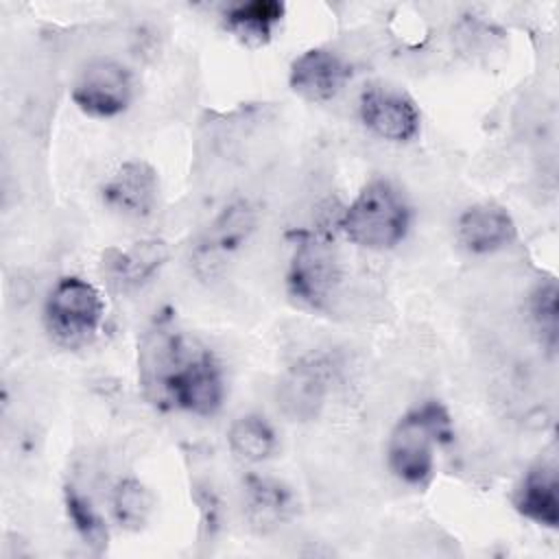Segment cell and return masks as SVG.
<instances>
[{
  "instance_id": "17",
  "label": "cell",
  "mask_w": 559,
  "mask_h": 559,
  "mask_svg": "<svg viewBox=\"0 0 559 559\" xmlns=\"http://www.w3.org/2000/svg\"><path fill=\"white\" fill-rule=\"evenodd\" d=\"M155 507V493L135 476L120 478L111 491V515L122 531H142L153 518Z\"/></svg>"
},
{
  "instance_id": "11",
  "label": "cell",
  "mask_w": 559,
  "mask_h": 559,
  "mask_svg": "<svg viewBox=\"0 0 559 559\" xmlns=\"http://www.w3.org/2000/svg\"><path fill=\"white\" fill-rule=\"evenodd\" d=\"M456 238L461 247L474 255L502 251L518 238V227L507 207L483 201L461 212L456 221Z\"/></svg>"
},
{
  "instance_id": "8",
  "label": "cell",
  "mask_w": 559,
  "mask_h": 559,
  "mask_svg": "<svg viewBox=\"0 0 559 559\" xmlns=\"http://www.w3.org/2000/svg\"><path fill=\"white\" fill-rule=\"evenodd\" d=\"M360 122L386 142H411L419 133L421 114L417 103L402 90L369 85L358 98Z\"/></svg>"
},
{
  "instance_id": "20",
  "label": "cell",
  "mask_w": 559,
  "mask_h": 559,
  "mask_svg": "<svg viewBox=\"0 0 559 559\" xmlns=\"http://www.w3.org/2000/svg\"><path fill=\"white\" fill-rule=\"evenodd\" d=\"M528 312L542 343L552 352L557 345V284L552 280L535 286L528 299Z\"/></svg>"
},
{
  "instance_id": "13",
  "label": "cell",
  "mask_w": 559,
  "mask_h": 559,
  "mask_svg": "<svg viewBox=\"0 0 559 559\" xmlns=\"http://www.w3.org/2000/svg\"><path fill=\"white\" fill-rule=\"evenodd\" d=\"M168 260V247L162 240H140L129 249H109L103 258L105 273L122 288H138L155 277Z\"/></svg>"
},
{
  "instance_id": "5",
  "label": "cell",
  "mask_w": 559,
  "mask_h": 559,
  "mask_svg": "<svg viewBox=\"0 0 559 559\" xmlns=\"http://www.w3.org/2000/svg\"><path fill=\"white\" fill-rule=\"evenodd\" d=\"M183 352L164 382V397L197 417H212L223 408L227 384L221 362L207 349Z\"/></svg>"
},
{
  "instance_id": "9",
  "label": "cell",
  "mask_w": 559,
  "mask_h": 559,
  "mask_svg": "<svg viewBox=\"0 0 559 559\" xmlns=\"http://www.w3.org/2000/svg\"><path fill=\"white\" fill-rule=\"evenodd\" d=\"M103 203L118 216L148 218L159 201V175L144 159L120 164L100 188Z\"/></svg>"
},
{
  "instance_id": "1",
  "label": "cell",
  "mask_w": 559,
  "mask_h": 559,
  "mask_svg": "<svg viewBox=\"0 0 559 559\" xmlns=\"http://www.w3.org/2000/svg\"><path fill=\"white\" fill-rule=\"evenodd\" d=\"M452 439L454 426L445 404L424 400L395 421L386 443L389 469L404 485L426 487L435 474L437 448Z\"/></svg>"
},
{
  "instance_id": "10",
  "label": "cell",
  "mask_w": 559,
  "mask_h": 559,
  "mask_svg": "<svg viewBox=\"0 0 559 559\" xmlns=\"http://www.w3.org/2000/svg\"><path fill=\"white\" fill-rule=\"evenodd\" d=\"M349 79V63L338 52L323 46L304 50L288 68L290 90L310 103H328L336 98Z\"/></svg>"
},
{
  "instance_id": "4",
  "label": "cell",
  "mask_w": 559,
  "mask_h": 559,
  "mask_svg": "<svg viewBox=\"0 0 559 559\" xmlns=\"http://www.w3.org/2000/svg\"><path fill=\"white\" fill-rule=\"evenodd\" d=\"M341 286V260L334 245L317 234H304L286 271L288 295L310 310H325Z\"/></svg>"
},
{
  "instance_id": "12",
  "label": "cell",
  "mask_w": 559,
  "mask_h": 559,
  "mask_svg": "<svg viewBox=\"0 0 559 559\" xmlns=\"http://www.w3.org/2000/svg\"><path fill=\"white\" fill-rule=\"evenodd\" d=\"M513 507L537 526H559V476L555 463H537L522 476L513 493Z\"/></svg>"
},
{
  "instance_id": "2",
  "label": "cell",
  "mask_w": 559,
  "mask_h": 559,
  "mask_svg": "<svg viewBox=\"0 0 559 559\" xmlns=\"http://www.w3.org/2000/svg\"><path fill=\"white\" fill-rule=\"evenodd\" d=\"M413 225L406 194L384 177L369 179L338 216L341 234L356 247L389 251L402 245Z\"/></svg>"
},
{
  "instance_id": "3",
  "label": "cell",
  "mask_w": 559,
  "mask_h": 559,
  "mask_svg": "<svg viewBox=\"0 0 559 559\" xmlns=\"http://www.w3.org/2000/svg\"><path fill=\"white\" fill-rule=\"evenodd\" d=\"M103 319L105 301L98 288L79 275L57 280L44 301V325L50 338L68 349L90 345L98 336Z\"/></svg>"
},
{
  "instance_id": "7",
  "label": "cell",
  "mask_w": 559,
  "mask_h": 559,
  "mask_svg": "<svg viewBox=\"0 0 559 559\" xmlns=\"http://www.w3.org/2000/svg\"><path fill=\"white\" fill-rule=\"evenodd\" d=\"M330 384V362L323 356H306L290 365L277 380V408L293 421H310L323 411Z\"/></svg>"
},
{
  "instance_id": "16",
  "label": "cell",
  "mask_w": 559,
  "mask_h": 559,
  "mask_svg": "<svg viewBox=\"0 0 559 559\" xmlns=\"http://www.w3.org/2000/svg\"><path fill=\"white\" fill-rule=\"evenodd\" d=\"M227 445L240 463L258 465L275 454L277 432L266 417L247 413L231 421L227 430Z\"/></svg>"
},
{
  "instance_id": "6",
  "label": "cell",
  "mask_w": 559,
  "mask_h": 559,
  "mask_svg": "<svg viewBox=\"0 0 559 559\" xmlns=\"http://www.w3.org/2000/svg\"><path fill=\"white\" fill-rule=\"evenodd\" d=\"M133 94V74L116 59H92L70 90L72 103L92 118H116L124 114Z\"/></svg>"
},
{
  "instance_id": "19",
  "label": "cell",
  "mask_w": 559,
  "mask_h": 559,
  "mask_svg": "<svg viewBox=\"0 0 559 559\" xmlns=\"http://www.w3.org/2000/svg\"><path fill=\"white\" fill-rule=\"evenodd\" d=\"M63 509L79 539L92 552H103L109 542V528L105 518L98 513V509L90 500V496H85L74 485H68L63 489Z\"/></svg>"
},
{
  "instance_id": "18",
  "label": "cell",
  "mask_w": 559,
  "mask_h": 559,
  "mask_svg": "<svg viewBox=\"0 0 559 559\" xmlns=\"http://www.w3.org/2000/svg\"><path fill=\"white\" fill-rule=\"evenodd\" d=\"M255 229V210L247 201L229 203L207 231L205 253H229L238 249Z\"/></svg>"
},
{
  "instance_id": "14",
  "label": "cell",
  "mask_w": 559,
  "mask_h": 559,
  "mask_svg": "<svg viewBox=\"0 0 559 559\" xmlns=\"http://www.w3.org/2000/svg\"><path fill=\"white\" fill-rule=\"evenodd\" d=\"M245 496V515L253 528L269 533L282 526L293 513V493L290 489L269 476L249 474L242 483Z\"/></svg>"
},
{
  "instance_id": "15",
  "label": "cell",
  "mask_w": 559,
  "mask_h": 559,
  "mask_svg": "<svg viewBox=\"0 0 559 559\" xmlns=\"http://www.w3.org/2000/svg\"><path fill=\"white\" fill-rule=\"evenodd\" d=\"M286 13L284 2L280 0H249L238 2L225 11L223 24L229 35L240 44L258 48L271 41L275 28L282 24Z\"/></svg>"
}]
</instances>
